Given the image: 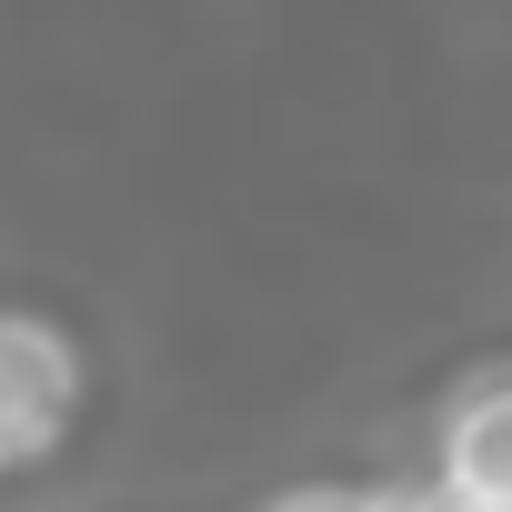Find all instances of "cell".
<instances>
[{
    "label": "cell",
    "mask_w": 512,
    "mask_h": 512,
    "mask_svg": "<svg viewBox=\"0 0 512 512\" xmlns=\"http://www.w3.org/2000/svg\"><path fill=\"white\" fill-rule=\"evenodd\" d=\"M81 412H91V342L61 312L0 302V482L71 452Z\"/></svg>",
    "instance_id": "1"
},
{
    "label": "cell",
    "mask_w": 512,
    "mask_h": 512,
    "mask_svg": "<svg viewBox=\"0 0 512 512\" xmlns=\"http://www.w3.org/2000/svg\"><path fill=\"white\" fill-rule=\"evenodd\" d=\"M422 482L452 512H512V372H482L432 412V472Z\"/></svg>",
    "instance_id": "2"
}]
</instances>
